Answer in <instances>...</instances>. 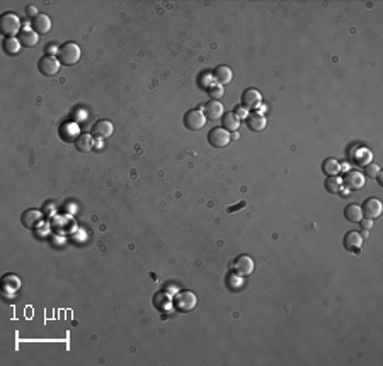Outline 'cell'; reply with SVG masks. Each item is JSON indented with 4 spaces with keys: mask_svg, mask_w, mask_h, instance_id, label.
Returning <instances> with one entry per match:
<instances>
[{
    "mask_svg": "<svg viewBox=\"0 0 383 366\" xmlns=\"http://www.w3.org/2000/svg\"><path fill=\"white\" fill-rule=\"evenodd\" d=\"M196 305H198V297L193 291H187V289L177 291L172 298V307L184 313L193 312V310L196 308Z\"/></svg>",
    "mask_w": 383,
    "mask_h": 366,
    "instance_id": "1",
    "label": "cell"
},
{
    "mask_svg": "<svg viewBox=\"0 0 383 366\" xmlns=\"http://www.w3.org/2000/svg\"><path fill=\"white\" fill-rule=\"evenodd\" d=\"M82 57V50L77 43L74 41H66L65 44L60 46V53H58V60L61 65H77Z\"/></svg>",
    "mask_w": 383,
    "mask_h": 366,
    "instance_id": "2",
    "label": "cell"
},
{
    "mask_svg": "<svg viewBox=\"0 0 383 366\" xmlns=\"http://www.w3.org/2000/svg\"><path fill=\"white\" fill-rule=\"evenodd\" d=\"M0 29H2V34H5L7 38H15V34L20 31V19L17 14L14 12H5L0 17Z\"/></svg>",
    "mask_w": 383,
    "mask_h": 366,
    "instance_id": "3",
    "label": "cell"
},
{
    "mask_svg": "<svg viewBox=\"0 0 383 366\" xmlns=\"http://www.w3.org/2000/svg\"><path fill=\"white\" fill-rule=\"evenodd\" d=\"M230 267H232V271L237 274V276L247 278L254 273V261H252V257H250V256H245V254H242V256L233 259L232 264H230Z\"/></svg>",
    "mask_w": 383,
    "mask_h": 366,
    "instance_id": "4",
    "label": "cell"
},
{
    "mask_svg": "<svg viewBox=\"0 0 383 366\" xmlns=\"http://www.w3.org/2000/svg\"><path fill=\"white\" fill-rule=\"evenodd\" d=\"M206 125V116L201 109H191L184 116V126L191 131H199Z\"/></svg>",
    "mask_w": 383,
    "mask_h": 366,
    "instance_id": "5",
    "label": "cell"
},
{
    "mask_svg": "<svg viewBox=\"0 0 383 366\" xmlns=\"http://www.w3.org/2000/svg\"><path fill=\"white\" fill-rule=\"evenodd\" d=\"M230 140H232V135L223 128H213L208 133V143L214 149H225L230 143Z\"/></svg>",
    "mask_w": 383,
    "mask_h": 366,
    "instance_id": "6",
    "label": "cell"
},
{
    "mask_svg": "<svg viewBox=\"0 0 383 366\" xmlns=\"http://www.w3.org/2000/svg\"><path fill=\"white\" fill-rule=\"evenodd\" d=\"M61 68V62L56 57H43L38 62V70L46 77H55L56 74L60 72Z\"/></svg>",
    "mask_w": 383,
    "mask_h": 366,
    "instance_id": "7",
    "label": "cell"
},
{
    "mask_svg": "<svg viewBox=\"0 0 383 366\" xmlns=\"http://www.w3.org/2000/svg\"><path fill=\"white\" fill-rule=\"evenodd\" d=\"M361 211H363V216H365V218L375 220V218H378L381 215L383 205H381V201L378 200V198H368V200L363 203Z\"/></svg>",
    "mask_w": 383,
    "mask_h": 366,
    "instance_id": "8",
    "label": "cell"
},
{
    "mask_svg": "<svg viewBox=\"0 0 383 366\" xmlns=\"http://www.w3.org/2000/svg\"><path fill=\"white\" fill-rule=\"evenodd\" d=\"M342 182H344V187H347L349 191H360L365 187V176L360 170H349L346 172Z\"/></svg>",
    "mask_w": 383,
    "mask_h": 366,
    "instance_id": "9",
    "label": "cell"
},
{
    "mask_svg": "<svg viewBox=\"0 0 383 366\" xmlns=\"http://www.w3.org/2000/svg\"><path fill=\"white\" fill-rule=\"evenodd\" d=\"M20 223H22L26 228L39 227L41 223H43V213L39 210H36V208H29V210H26L22 213V216H20Z\"/></svg>",
    "mask_w": 383,
    "mask_h": 366,
    "instance_id": "10",
    "label": "cell"
},
{
    "mask_svg": "<svg viewBox=\"0 0 383 366\" xmlns=\"http://www.w3.org/2000/svg\"><path fill=\"white\" fill-rule=\"evenodd\" d=\"M20 289V278L17 274H5L2 278V293L5 297H14Z\"/></svg>",
    "mask_w": 383,
    "mask_h": 366,
    "instance_id": "11",
    "label": "cell"
},
{
    "mask_svg": "<svg viewBox=\"0 0 383 366\" xmlns=\"http://www.w3.org/2000/svg\"><path fill=\"white\" fill-rule=\"evenodd\" d=\"M262 103V95L257 89H247L242 94V108L245 109H257Z\"/></svg>",
    "mask_w": 383,
    "mask_h": 366,
    "instance_id": "12",
    "label": "cell"
},
{
    "mask_svg": "<svg viewBox=\"0 0 383 366\" xmlns=\"http://www.w3.org/2000/svg\"><path fill=\"white\" fill-rule=\"evenodd\" d=\"M363 247V235L361 233H357L354 230L347 232L344 235V249L347 252H352V254H360Z\"/></svg>",
    "mask_w": 383,
    "mask_h": 366,
    "instance_id": "13",
    "label": "cell"
},
{
    "mask_svg": "<svg viewBox=\"0 0 383 366\" xmlns=\"http://www.w3.org/2000/svg\"><path fill=\"white\" fill-rule=\"evenodd\" d=\"M112 133H114V125L107 119H99L92 126V135H94L95 138H101V140L109 138Z\"/></svg>",
    "mask_w": 383,
    "mask_h": 366,
    "instance_id": "14",
    "label": "cell"
},
{
    "mask_svg": "<svg viewBox=\"0 0 383 366\" xmlns=\"http://www.w3.org/2000/svg\"><path fill=\"white\" fill-rule=\"evenodd\" d=\"M204 116H206V119L209 121H217V119H222L223 114H225V109H223V104L220 103V101H209V103L204 104Z\"/></svg>",
    "mask_w": 383,
    "mask_h": 366,
    "instance_id": "15",
    "label": "cell"
},
{
    "mask_svg": "<svg viewBox=\"0 0 383 366\" xmlns=\"http://www.w3.org/2000/svg\"><path fill=\"white\" fill-rule=\"evenodd\" d=\"M247 126L254 133H260V131H264L266 126H268V118L260 113H252V114H249V118H247Z\"/></svg>",
    "mask_w": 383,
    "mask_h": 366,
    "instance_id": "16",
    "label": "cell"
},
{
    "mask_svg": "<svg viewBox=\"0 0 383 366\" xmlns=\"http://www.w3.org/2000/svg\"><path fill=\"white\" fill-rule=\"evenodd\" d=\"M153 307H155L158 312H167L172 307V298L169 297V293L165 291H157L152 298Z\"/></svg>",
    "mask_w": 383,
    "mask_h": 366,
    "instance_id": "17",
    "label": "cell"
},
{
    "mask_svg": "<svg viewBox=\"0 0 383 366\" xmlns=\"http://www.w3.org/2000/svg\"><path fill=\"white\" fill-rule=\"evenodd\" d=\"M33 28L38 34H48L51 31V19L46 14H39L33 21Z\"/></svg>",
    "mask_w": 383,
    "mask_h": 366,
    "instance_id": "18",
    "label": "cell"
},
{
    "mask_svg": "<svg viewBox=\"0 0 383 366\" xmlns=\"http://www.w3.org/2000/svg\"><path fill=\"white\" fill-rule=\"evenodd\" d=\"M214 79L218 80L220 85H227L232 82L233 79V72L232 68L227 67V65H220V67L214 68Z\"/></svg>",
    "mask_w": 383,
    "mask_h": 366,
    "instance_id": "19",
    "label": "cell"
},
{
    "mask_svg": "<svg viewBox=\"0 0 383 366\" xmlns=\"http://www.w3.org/2000/svg\"><path fill=\"white\" fill-rule=\"evenodd\" d=\"M75 149L79 152H84V154L90 152L92 149H94V138H92V135L80 133L79 138L75 140Z\"/></svg>",
    "mask_w": 383,
    "mask_h": 366,
    "instance_id": "20",
    "label": "cell"
},
{
    "mask_svg": "<svg viewBox=\"0 0 383 366\" xmlns=\"http://www.w3.org/2000/svg\"><path fill=\"white\" fill-rule=\"evenodd\" d=\"M19 41L24 44V46H28V48H33V46H36L38 44V41H39V34L36 33V31H33V29H24L22 33L19 34Z\"/></svg>",
    "mask_w": 383,
    "mask_h": 366,
    "instance_id": "21",
    "label": "cell"
},
{
    "mask_svg": "<svg viewBox=\"0 0 383 366\" xmlns=\"http://www.w3.org/2000/svg\"><path fill=\"white\" fill-rule=\"evenodd\" d=\"M325 189L330 192V194H339L344 189V182L339 176H330L325 179Z\"/></svg>",
    "mask_w": 383,
    "mask_h": 366,
    "instance_id": "22",
    "label": "cell"
},
{
    "mask_svg": "<svg viewBox=\"0 0 383 366\" xmlns=\"http://www.w3.org/2000/svg\"><path fill=\"white\" fill-rule=\"evenodd\" d=\"M222 128L230 131H237L240 128V119L235 116V113H225L222 118Z\"/></svg>",
    "mask_w": 383,
    "mask_h": 366,
    "instance_id": "23",
    "label": "cell"
},
{
    "mask_svg": "<svg viewBox=\"0 0 383 366\" xmlns=\"http://www.w3.org/2000/svg\"><path fill=\"white\" fill-rule=\"evenodd\" d=\"M344 216L347 222L351 223H360V220L363 218V211L360 205H347L344 210Z\"/></svg>",
    "mask_w": 383,
    "mask_h": 366,
    "instance_id": "24",
    "label": "cell"
},
{
    "mask_svg": "<svg viewBox=\"0 0 383 366\" xmlns=\"http://www.w3.org/2000/svg\"><path fill=\"white\" fill-rule=\"evenodd\" d=\"M322 170L325 172L327 177L337 176V174L341 172V164H339V160H336V159H325L324 164H322Z\"/></svg>",
    "mask_w": 383,
    "mask_h": 366,
    "instance_id": "25",
    "label": "cell"
},
{
    "mask_svg": "<svg viewBox=\"0 0 383 366\" xmlns=\"http://www.w3.org/2000/svg\"><path fill=\"white\" fill-rule=\"evenodd\" d=\"M4 50L7 55H17L22 50V43L19 41V38H7L4 41Z\"/></svg>",
    "mask_w": 383,
    "mask_h": 366,
    "instance_id": "26",
    "label": "cell"
},
{
    "mask_svg": "<svg viewBox=\"0 0 383 366\" xmlns=\"http://www.w3.org/2000/svg\"><path fill=\"white\" fill-rule=\"evenodd\" d=\"M380 165L378 164H366L365 165V174L363 176H366V177H370V179H376V177H380Z\"/></svg>",
    "mask_w": 383,
    "mask_h": 366,
    "instance_id": "27",
    "label": "cell"
},
{
    "mask_svg": "<svg viewBox=\"0 0 383 366\" xmlns=\"http://www.w3.org/2000/svg\"><path fill=\"white\" fill-rule=\"evenodd\" d=\"M208 94H209V97H211V101H220L223 97L225 89H223V85H211V87L208 89Z\"/></svg>",
    "mask_w": 383,
    "mask_h": 366,
    "instance_id": "28",
    "label": "cell"
},
{
    "mask_svg": "<svg viewBox=\"0 0 383 366\" xmlns=\"http://www.w3.org/2000/svg\"><path fill=\"white\" fill-rule=\"evenodd\" d=\"M360 225H361L363 228H365L366 232H368V230H371V228H373V220H370V218H365V216H363L361 220H360Z\"/></svg>",
    "mask_w": 383,
    "mask_h": 366,
    "instance_id": "29",
    "label": "cell"
},
{
    "mask_svg": "<svg viewBox=\"0 0 383 366\" xmlns=\"http://www.w3.org/2000/svg\"><path fill=\"white\" fill-rule=\"evenodd\" d=\"M26 14H28V17H38L39 14H38V9H36L34 6H29L28 9H26Z\"/></svg>",
    "mask_w": 383,
    "mask_h": 366,
    "instance_id": "30",
    "label": "cell"
},
{
    "mask_svg": "<svg viewBox=\"0 0 383 366\" xmlns=\"http://www.w3.org/2000/svg\"><path fill=\"white\" fill-rule=\"evenodd\" d=\"M235 116H237V118L238 119H242V118H247V109H245V108H238L237 111H235Z\"/></svg>",
    "mask_w": 383,
    "mask_h": 366,
    "instance_id": "31",
    "label": "cell"
},
{
    "mask_svg": "<svg viewBox=\"0 0 383 366\" xmlns=\"http://www.w3.org/2000/svg\"><path fill=\"white\" fill-rule=\"evenodd\" d=\"M48 53H50V57H53V53H60V46H56V44H50Z\"/></svg>",
    "mask_w": 383,
    "mask_h": 366,
    "instance_id": "32",
    "label": "cell"
}]
</instances>
